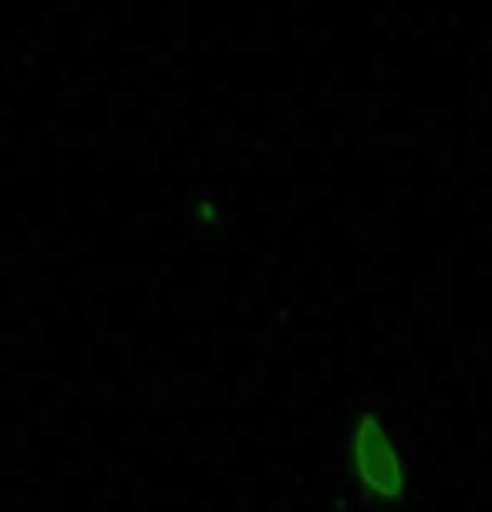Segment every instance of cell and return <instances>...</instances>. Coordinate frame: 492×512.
<instances>
[{"mask_svg":"<svg viewBox=\"0 0 492 512\" xmlns=\"http://www.w3.org/2000/svg\"><path fill=\"white\" fill-rule=\"evenodd\" d=\"M351 462L361 486L378 499L398 502L405 496V462L378 415H364L351 435Z\"/></svg>","mask_w":492,"mask_h":512,"instance_id":"cell-1","label":"cell"}]
</instances>
